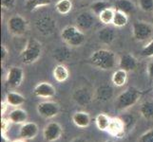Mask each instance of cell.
Listing matches in <instances>:
<instances>
[{
	"label": "cell",
	"mask_w": 153,
	"mask_h": 142,
	"mask_svg": "<svg viewBox=\"0 0 153 142\" xmlns=\"http://www.w3.org/2000/svg\"><path fill=\"white\" fill-rule=\"evenodd\" d=\"M108 8H111V6H110V4L108 1L98 0V1H94L91 5V12H92L96 16H98L103 10H105V9H108Z\"/></svg>",
	"instance_id": "cell-32"
},
{
	"label": "cell",
	"mask_w": 153,
	"mask_h": 142,
	"mask_svg": "<svg viewBox=\"0 0 153 142\" xmlns=\"http://www.w3.org/2000/svg\"><path fill=\"white\" fill-rule=\"evenodd\" d=\"M126 81H128V72L124 69L119 68L118 70H116L111 77V82L113 83V85L121 87L124 86L126 85Z\"/></svg>",
	"instance_id": "cell-23"
},
{
	"label": "cell",
	"mask_w": 153,
	"mask_h": 142,
	"mask_svg": "<svg viewBox=\"0 0 153 142\" xmlns=\"http://www.w3.org/2000/svg\"><path fill=\"white\" fill-rule=\"evenodd\" d=\"M72 122L78 128H87L91 124V116L84 111L75 112L72 115Z\"/></svg>",
	"instance_id": "cell-19"
},
{
	"label": "cell",
	"mask_w": 153,
	"mask_h": 142,
	"mask_svg": "<svg viewBox=\"0 0 153 142\" xmlns=\"http://www.w3.org/2000/svg\"><path fill=\"white\" fill-rule=\"evenodd\" d=\"M24 80V70L20 66H12L6 75V82L10 87H19Z\"/></svg>",
	"instance_id": "cell-9"
},
{
	"label": "cell",
	"mask_w": 153,
	"mask_h": 142,
	"mask_svg": "<svg viewBox=\"0 0 153 142\" xmlns=\"http://www.w3.org/2000/svg\"><path fill=\"white\" fill-rule=\"evenodd\" d=\"M71 142H87V140L83 138H80V136H78V138H73Z\"/></svg>",
	"instance_id": "cell-42"
},
{
	"label": "cell",
	"mask_w": 153,
	"mask_h": 142,
	"mask_svg": "<svg viewBox=\"0 0 153 142\" xmlns=\"http://www.w3.org/2000/svg\"><path fill=\"white\" fill-rule=\"evenodd\" d=\"M114 13H115V9H113V8L105 9V10H103V12L98 15L99 21L105 26H108L109 24H112Z\"/></svg>",
	"instance_id": "cell-29"
},
{
	"label": "cell",
	"mask_w": 153,
	"mask_h": 142,
	"mask_svg": "<svg viewBox=\"0 0 153 142\" xmlns=\"http://www.w3.org/2000/svg\"><path fill=\"white\" fill-rule=\"evenodd\" d=\"M60 36L62 40L68 46L77 47L82 46L86 41V35L83 30H81L77 26H67L61 30Z\"/></svg>",
	"instance_id": "cell-4"
},
{
	"label": "cell",
	"mask_w": 153,
	"mask_h": 142,
	"mask_svg": "<svg viewBox=\"0 0 153 142\" xmlns=\"http://www.w3.org/2000/svg\"><path fill=\"white\" fill-rule=\"evenodd\" d=\"M29 23L27 19H25L22 15L14 14L10 16L7 21L8 31L14 36H21L26 33L28 30Z\"/></svg>",
	"instance_id": "cell-5"
},
{
	"label": "cell",
	"mask_w": 153,
	"mask_h": 142,
	"mask_svg": "<svg viewBox=\"0 0 153 142\" xmlns=\"http://www.w3.org/2000/svg\"><path fill=\"white\" fill-rule=\"evenodd\" d=\"M138 142H153V129L146 131V133L141 135L138 138Z\"/></svg>",
	"instance_id": "cell-35"
},
{
	"label": "cell",
	"mask_w": 153,
	"mask_h": 142,
	"mask_svg": "<svg viewBox=\"0 0 153 142\" xmlns=\"http://www.w3.org/2000/svg\"><path fill=\"white\" fill-rule=\"evenodd\" d=\"M39 128L35 122H25L21 125L19 129V136L20 138L25 140L33 139L38 135Z\"/></svg>",
	"instance_id": "cell-15"
},
{
	"label": "cell",
	"mask_w": 153,
	"mask_h": 142,
	"mask_svg": "<svg viewBox=\"0 0 153 142\" xmlns=\"http://www.w3.org/2000/svg\"><path fill=\"white\" fill-rule=\"evenodd\" d=\"M141 54L144 57H147V58H152L153 57V40H151L150 42H149L141 51Z\"/></svg>",
	"instance_id": "cell-34"
},
{
	"label": "cell",
	"mask_w": 153,
	"mask_h": 142,
	"mask_svg": "<svg viewBox=\"0 0 153 142\" xmlns=\"http://www.w3.org/2000/svg\"><path fill=\"white\" fill-rule=\"evenodd\" d=\"M126 126L123 118H112L107 132L115 138H123L126 135Z\"/></svg>",
	"instance_id": "cell-13"
},
{
	"label": "cell",
	"mask_w": 153,
	"mask_h": 142,
	"mask_svg": "<svg viewBox=\"0 0 153 142\" xmlns=\"http://www.w3.org/2000/svg\"><path fill=\"white\" fill-rule=\"evenodd\" d=\"M36 111H37L38 115L41 116L42 118L49 119L56 117L59 114L60 107L59 104L55 102L45 101L38 103L37 107H36Z\"/></svg>",
	"instance_id": "cell-8"
},
{
	"label": "cell",
	"mask_w": 153,
	"mask_h": 142,
	"mask_svg": "<svg viewBox=\"0 0 153 142\" xmlns=\"http://www.w3.org/2000/svg\"><path fill=\"white\" fill-rule=\"evenodd\" d=\"M63 134L62 126L55 121L48 123L43 130L44 139L48 142H54L59 139Z\"/></svg>",
	"instance_id": "cell-10"
},
{
	"label": "cell",
	"mask_w": 153,
	"mask_h": 142,
	"mask_svg": "<svg viewBox=\"0 0 153 142\" xmlns=\"http://www.w3.org/2000/svg\"><path fill=\"white\" fill-rule=\"evenodd\" d=\"M55 10H57L58 13L62 15H67L72 10L71 0H58L55 4Z\"/></svg>",
	"instance_id": "cell-28"
},
{
	"label": "cell",
	"mask_w": 153,
	"mask_h": 142,
	"mask_svg": "<svg viewBox=\"0 0 153 142\" xmlns=\"http://www.w3.org/2000/svg\"><path fill=\"white\" fill-rule=\"evenodd\" d=\"M147 75L153 80V59L147 65Z\"/></svg>",
	"instance_id": "cell-39"
},
{
	"label": "cell",
	"mask_w": 153,
	"mask_h": 142,
	"mask_svg": "<svg viewBox=\"0 0 153 142\" xmlns=\"http://www.w3.org/2000/svg\"><path fill=\"white\" fill-rule=\"evenodd\" d=\"M7 56H8V49L5 45H1V61L5 62Z\"/></svg>",
	"instance_id": "cell-38"
},
{
	"label": "cell",
	"mask_w": 153,
	"mask_h": 142,
	"mask_svg": "<svg viewBox=\"0 0 153 142\" xmlns=\"http://www.w3.org/2000/svg\"><path fill=\"white\" fill-rule=\"evenodd\" d=\"M128 23V14L120 12L118 10H115L114 13V17L112 21V25L116 28H123L125 26H126Z\"/></svg>",
	"instance_id": "cell-25"
},
{
	"label": "cell",
	"mask_w": 153,
	"mask_h": 142,
	"mask_svg": "<svg viewBox=\"0 0 153 142\" xmlns=\"http://www.w3.org/2000/svg\"><path fill=\"white\" fill-rule=\"evenodd\" d=\"M93 96L98 102H108L113 97V88L108 85H103L96 89Z\"/></svg>",
	"instance_id": "cell-16"
},
{
	"label": "cell",
	"mask_w": 153,
	"mask_h": 142,
	"mask_svg": "<svg viewBox=\"0 0 153 142\" xmlns=\"http://www.w3.org/2000/svg\"><path fill=\"white\" fill-rule=\"evenodd\" d=\"M1 142H12L10 140V138L7 136L6 134L1 133Z\"/></svg>",
	"instance_id": "cell-41"
},
{
	"label": "cell",
	"mask_w": 153,
	"mask_h": 142,
	"mask_svg": "<svg viewBox=\"0 0 153 142\" xmlns=\"http://www.w3.org/2000/svg\"><path fill=\"white\" fill-rule=\"evenodd\" d=\"M92 94L86 88H79L73 94V99L80 105H87L92 101Z\"/></svg>",
	"instance_id": "cell-20"
},
{
	"label": "cell",
	"mask_w": 153,
	"mask_h": 142,
	"mask_svg": "<svg viewBox=\"0 0 153 142\" xmlns=\"http://www.w3.org/2000/svg\"><path fill=\"white\" fill-rule=\"evenodd\" d=\"M142 96V91L138 88L130 86L126 88L125 91L120 93L115 99V108L120 111L126 110L139 102Z\"/></svg>",
	"instance_id": "cell-2"
},
{
	"label": "cell",
	"mask_w": 153,
	"mask_h": 142,
	"mask_svg": "<svg viewBox=\"0 0 153 142\" xmlns=\"http://www.w3.org/2000/svg\"><path fill=\"white\" fill-rule=\"evenodd\" d=\"M8 118L10 119V121L12 123L15 124H23L25 122H27L28 119V113L25 111L24 109L15 107L13 110H12L9 115Z\"/></svg>",
	"instance_id": "cell-18"
},
{
	"label": "cell",
	"mask_w": 153,
	"mask_h": 142,
	"mask_svg": "<svg viewBox=\"0 0 153 142\" xmlns=\"http://www.w3.org/2000/svg\"><path fill=\"white\" fill-rule=\"evenodd\" d=\"M52 75H53L55 81H57L58 82H64L70 77V72H68V69L65 65L58 64L52 70Z\"/></svg>",
	"instance_id": "cell-22"
},
{
	"label": "cell",
	"mask_w": 153,
	"mask_h": 142,
	"mask_svg": "<svg viewBox=\"0 0 153 142\" xmlns=\"http://www.w3.org/2000/svg\"><path fill=\"white\" fill-rule=\"evenodd\" d=\"M51 3H52V0H27L26 8H27L30 12H33V10H37L39 8L50 6Z\"/></svg>",
	"instance_id": "cell-30"
},
{
	"label": "cell",
	"mask_w": 153,
	"mask_h": 142,
	"mask_svg": "<svg viewBox=\"0 0 153 142\" xmlns=\"http://www.w3.org/2000/svg\"><path fill=\"white\" fill-rule=\"evenodd\" d=\"M71 56V49L68 46H60L53 51V57L58 62H67Z\"/></svg>",
	"instance_id": "cell-24"
},
{
	"label": "cell",
	"mask_w": 153,
	"mask_h": 142,
	"mask_svg": "<svg viewBox=\"0 0 153 142\" xmlns=\"http://www.w3.org/2000/svg\"><path fill=\"white\" fill-rule=\"evenodd\" d=\"M138 60L135 56L130 53H124L120 56L118 60V66L121 69H124L126 72H131L137 69L138 67Z\"/></svg>",
	"instance_id": "cell-14"
},
{
	"label": "cell",
	"mask_w": 153,
	"mask_h": 142,
	"mask_svg": "<svg viewBox=\"0 0 153 142\" xmlns=\"http://www.w3.org/2000/svg\"><path fill=\"white\" fill-rule=\"evenodd\" d=\"M97 37L102 44L110 45L116 38V32L112 28L108 27V26H105V27L102 28L98 31Z\"/></svg>",
	"instance_id": "cell-17"
},
{
	"label": "cell",
	"mask_w": 153,
	"mask_h": 142,
	"mask_svg": "<svg viewBox=\"0 0 153 142\" xmlns=\"http://www.w3.org/2000/svg\"><path fill=\"white\" fill-rule=\"evenodd\" d=\"M10 119L9 118H1V133L6 134L7 131L9 130L10 127Z\"/></svg>",
	"instance_id": "cell-37"
},
{
	"label": "cell",
	"mask_w": 153,
	"mask_h": 142,
	"mask_svg": "<svg viewBox=\"0 0 153 142\" xmlns=\"http://www.w3.org/2000/svg\"><path fill=\"white\" fill-rule=\"evenodd\" d=\"M12 142H26V140L23 139V138H19V139H16V140H13Z\"/></svg>",
	"instance_id": "cell-43"
},
{
	"label": "cell",
	"mask_w": 153,
	"mask_h": 142,
	"mask_svg": "<svg viewBox=\"0 0 153 142\" xmlns=\"http://www.w3.org/2000/svg\"><path fill=\"white\" fill-rule=\"evenodd\" d=\"M88 63L101 70H111L118 65L117 57L112 50L101 49L93 51L88 57Z\"/></svg>",
	"instance_id": "cell-1"
},
{
	"label": "cell",
	"mask_w": 153,
	"mask_h": 142,
	"mask_svg": "<svg viewBox=\"0 0 153 142\" xmlns=\"http://www.w3.org/2000/svg\"><path fill=\"white\" fill-rule=\"evenodd\" d=\"M33 94L37 98L51 99L56 95V89L50 82H41L35 85V87L33 88Z\"/></svg>",
	"instance_id": "cell-12"
},
{
	"label": "cell",
	"mask_w": 153,
	"mask_h": 142,
	"mask_svg": "<svg viewBox=\"0 0 153 142\" xmlns=\"http://www.w3.org/2000/svg\"><path fill=\"white\" fill-rule=\"evenodd\" d=\"M34 25L38 32L45 36L51 35L56 29V21L50 15H43L38 17L35 20Z\"/></svg>",
	"instance_id": "cell-7"
},
{
	"label": "cell",
	"mask_w": 153,
	"mask_h": 142,
	"mask_svg": "<svg viewBox=\"0 0 153 142\" xmlns=\"http://www.w3.org/2000/svg\"><path fill=\"white\" fill-rule=\"evenodd\" d=\"M5 101L9 104V106L12 107H19L23 105L26 102V98L22 94L17 92H8L5 98Z\"/></svg>",
	"instance_id": "cell-21"
},
{
	"label": "cell",
	"mask_w": 153,
	"mask_h": 142,
	"mask_svg": "<svg viewBox=\"0 0 153 142\" xmlns=\"http://www.w3.org/2000/svg\"><path fill=\"white\" fill-rule=\"evenodd\" d=\"M140 114L146 119H153V101H146L141 104Z\"/></svg>",
	"instance_id": "cell-27"
},
{
	"label": "cell",
	"mask_w": 153,
	"mask_h": 142,
	"mask_svg": "<svg viewBox=\"0 0 153 142\" xmlns=\"http://www.w3.org/2000/svg\"><path fill=\"white\" fill-rule=\"evenodd\" d=\"M8 106H9V104L6 102V101L1 102V116H3L5 113H6L7 109H8Z\"/></svg>",
	"instance_id": "cell-40"
},
{
	"label": "cell",
	"mask_w": 153,
	"mask_h": 142,
	"mask_svg": "<svg viewBox=\"0 0 153 142\" xmlns=\"http://www.w3.org/2000/svg\"><path fill=\"white\" fill-rule=\"evenodd\" d=\"M139 8L145 13H150L153 10V0H138Z\"/></svg>",
	"instance_id": "cell-33"
},
{
	"label": "cell",
	"mask_w": 153,
	"mask_h": 142,
	"mask_svg": "<svg viewBox=\"0 0 153 142\" xmlns=\"http://www.w3.org/2000/svg\"><path fill=\"white\" fill-rule=\"evenodd\" d=\"M110 120H111V118H110L108 115H105L104 113L97 115V117L95 118V123H96L97 128L100 131H107L109 126Z\"/></svg>",
	"instance_id": "cell-31"
},
{
	"label": "cell",
	"mask_w": 153,
	"mask_h": 142,
	"mask_svg": "<svg viewBox=\"0 0 153 142\" xmlns=\"http://www.w3.org/2000/svg\"><path fill=\"white\" fill-rule=\"evenodd\" d=\"M115 10H118L120 12H123L126 14L133 13L135 10V6L131 0H117L115 3Z\"/></svg>",
	"instance_id": "cell-26"
},
{
	"label": "cell",
	"mask_w": 153,
	"mask_h": 142,
	"mask_svg": "<svg viewBox=\"0 0 153 142\" xmlns=\"http://www.w3.org/2000/svg\"><path fill=\"white\" fill-rule=\"evenodd\" d=\"M96 21V15L92 12H83L77 15L75 19V23L77 27L81 30L85 31L91 29Z\"/></svg>",
	"instance_id": "cell-11"
},
{
	"label": "cell",
	"mask_w": 153,
	"mask_h": 142,
	"mask_svg": "<svg viewBox=\"0 0 153 142\" xmlns=\"http://www.w3.org/2000/svg\"><path fill=\"white\" fill-rule=\"evenodd\" d=\"M102 142H114L112 140H105V141H102Z\"/></svg>",
	"instance_id": "cell-44"
},
{
	"label": "cell",
	"mask_w": 153,
	"mask_h": 142,
	"mask_svg": "<svg viewBox=\"0 0 153 142\" xmlns=\"http://www.w3.org/2000/svg\"><path fill=\"white\" fill-rule=\"evenodd\" d=\"M153 26L145 21H135L132 24L133 38L138 42H145L151 38Z\"/></svg>",
	"instance_id": "cell-6"
},
{
	"label": "cell",
	"mask_w": 153,
	"mask_h": 142,
	"mask_svg": "<svg viewBox=\"0 0 153 142\" xmlns=\"http://www.w3.org/2000/svg\"><path fill=\"white\" fill-rule=\"evenodd\" d=\"M15 0H1V7L6 10H10L14 7Z\"/></svg>",
	"instance_id": "cell-36"
},
{
	"label": "cell",
	"mask_w": 153,
	"mask_h": 142,
	"mask_svg": "<svg viewBox=\"0 0 153 142\" xmlns=\"http://www.w3.org/2000/svg\"><path fill=\"white\" fill-rule=\"evenodd\" d=\"M42 56V45L36 39H30L23 50L20 52V61L24 65H33Z\"/></svg>",
	"instance_id": "cell-3"
}]
</instances>
